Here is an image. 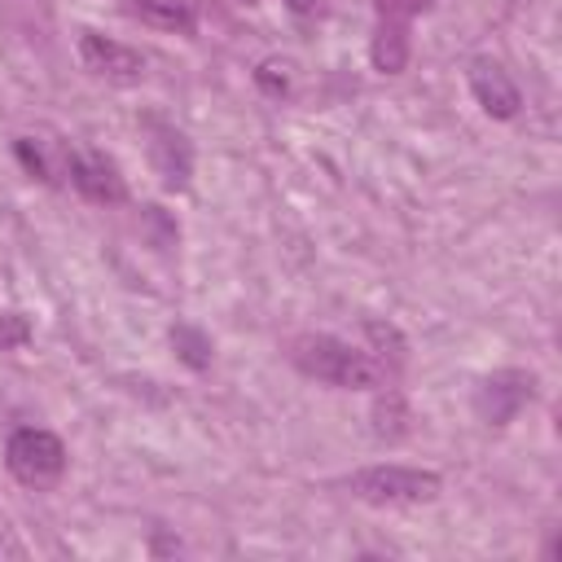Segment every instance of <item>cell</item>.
Masks as SVG:
<instances>
[{
    "label": "cell",
    "instance_id": "cell-1",
    "mask_svg": "<svg viewBox=\"0 0 562 562\" xmlns=\"http://www.w3.org/2000/svg\"><path fill=\"white\" fill-rule=\"evenodd\" d=\"M290 360L299 373L316 378V382H329L338 391H378L386 382L382 364L356 347V342H342L334 334H299L290 342Z\"/></svg>",
    "mask_w": 562,
    "mask_h": 562
},
{
    "label": "cell",
    "instance_id": "cell-2",
    "mask_svg": "<svg viewBox=\"0 0 562 562\" xmlns=\"http://www.w3.org/2000/svg\"><path fill=\"white\" fill-rule=\"evenodd\" d=\"M342 483L356 501H369V505H422L443 492V479L422 465H364Z\"/></svg>",
    "mask_w": 562,
    "mask_h": 562
},
{
    "label": "cell",
    "instance_id": "cell-3",
    "mask_svg": "<svg viewBox=\"0 0 562 562\" xmlns=\"http://www.w3.org/2000/svg\"><path fill=\"white\" fill-rule=\"evenodd\" d=\"M4 465L18 483L26 487H48L61 479L66 470V443L53 435V430H40V426H22L9 435L4 443Z\"/></svg>",
    "mask_w": 562,
    "mask_h": 562
},
{
    "label": "cell",
    "instance_id": "cell-4",
    "mask_svg": "<svg viewBox=\"0 0 562 562\" xmlns=\"http://www.w3.org/2000/svg\"><path fill=\"white\" fill-rule=\"evenodd\" d=\"M536 395V378L527 373V369H496V373H487L483 382H479V391H474V413H479V422H487V426H509L518 413H522V404Z\"/></svg>",
    "mask_w": 562,
    "mask_h": 562
},
{
    "label": "cell",
    "instance_id": "cell-5",
    "mask_svg": "<svg viewBox=\"0 0 562 562\" xmlns=\"http://www.w3.org/2000/svg\"><path fill=\"white\" fill-rule=\"evenodd\" d=\"M145 149H149V167L167 189H184L193 176V145L180 127L162 123V119H145Z\"/></svg>",
    "mask_w": 562,
    "mask_h": 562
},
{
    "label": "cell",
    "instance_id": "cell-6",
    "mask_svg": "<svg viewBox=\"0 0 562 562\" xmlns=\"http://www.w3.org/2000/svg\"><path fill=\"white\" fill-rule=\"evenodd\" d=\"M79 61H83V70H92L110 83H136L145 75V57L136 48H127L110 35H97V31L79 35Z\"/></svg>",
    "mask_w": 562,
    "mask_h": 562
},
{
    "label": "cell",
    "instance_id": "cell-7",
    "mask_svg": "<svg viewBox=\"0 0 562 562\" xmlns=\"http://www.w3.org/2000/svg\"><path fill=\"white\" fill-rule=\"evenodd\" d=\"M66 176H70V184L88 198V202H101V206H114V202H123V176H119V167L105 158V154H92V149H75L70 158H66Z\"/></svg>",
    "mask_w": 562,
    "mask_h": 562
},
{
    "label": "cell",
    "instance_id": "cell-8",
    "mask_svg": "<svg viewBox=\"0 0 562 562\" xmlns=\"http://www.w3.org/2000/svg\"><path fill=\"white\" fill-rule=\"evenodd\" d=\"M470 92H474V101H479L492 119H514L518 105H522L514 79H509L496 61H474V66H470Z\"/></svg>",
    "mask_w": 562,
    "mask_h": 562
},
{
    "label": "cell",
    "instance_id": "cell-9",
    "mask_svg": "<svg viewBox=\"0 0 562 562\" xmlns=\"http://www.w3.org/2000/svg\"><path fill=\"white\" fill-rule=\"evenodd\" d=\"M369 61H373V70H382V75H400V70L408 66V22L378 18L373 44H369Z\"/></svg>",
    "mask_w": 562,
    "mask_h": 562
},
{
    "label": "cell",
    "instance_id": "cell-10",
    "mask_svg": "<svg viewBox=\"0 0 562 562\" xmlns=\"http://www.w3.org/2000/svg\"><path fill=\"white\" fill-rule=\"evenodd\" d=\"M360 334H364V351L382 364V373H395L400 364H404V356H408V342H404V334L395 329V325H386V321H364L360 325Z\"/></svg>",
    "mask_w": 562,
    "mask_h": 562
},
{
    "label": "cell",
    "instance_id": "cell-11",
    "mask_svg": "<svg viewBox=\"0 0 562 562\" xmlns=\"http://www.w3.org/2000/svg\"><path fill=\"white\" fill-rule=\"evenodd\" d=\"M127 13L140 18L145 26H158V31H180V35L193 31V9L184 0H132Z\"/></svg>",
    "mask_w": 562,
    "mask_h": 562
},
{
    "label": "cell",
    "instance_id": "cell-12",
    "mask_svg": "<svg viewBox=\"0 0 562 562\" xmlns=\"http://www.w3.org/2000/svg\"><path fill=\"white\" fill-rule=\"evenodd\" d=\"M171 347H176V356H180L189 369H206V364H211V334L198 329V325H189V321L171 325Z\"/></svg>",
    "mask_w": 562,
    "mask_h": 562
},
{
    "label": "cell",
    "instance_id": "cell-13",
    "mask_svg": "<svg viewBox=\"0 0 562 562\" xmlns=\"http://www.w3.org/2000/svg\"><path fill=\"white\" fill-rule=\"evenodd\" d=\"M373 435H382V439H400L404 435V400L395 391L378 395V404H373Z\"/></svg>",
    "mask_w": 562,
    "mask_h": 562
},
{
    "label": "cell",
    "instance_id": "cell-14",
    "mask_svg": "<svg viewBox=\"0 0 562 562\" xmlns=\"http://www.w3.org/2000/svg\"><path fill=\"white\" fill-rule=\"evenodd\" d=\"M31 342V321L22 312H0V351H18Z\"/></svg>",
    "mask_w": 562,
    "mask_h": 562
},
{
    "label": "cell",
    "instance_id": "cell-15",
    "mask_svg": "<svg viewBox=\"0 0 562 562\" xmlns=\"http://www.w3.org/2000/svg\"><path fill=\"white\" fill-rule=\"evenodd\" d=\"M378 18H391V22H413L417 13L430 9V0H373Z\"/></svg>",
    "mask_w": 562,
    "mask_h": 562
},
{
    "label": "cell",
    "instance_id": "cell-16",
    "mask_svg": "<svg viewBox=\"0 0 562 562\" xmlns=\"http://www.w3.org/2000/svg\"><path fill=\"white\" fill-rule=\"evenodd\" d=\"M255 79H259V88H268V92H285V88H290V75H285V66H277V61H263V66L255 70Z\"/></svg>",
    "mask_w": 562,
    "mask_h": 562
},
{
    "label": "cell",
    "instance_id": "cell-17",
    "mask_svg": "<svg viewBox=\"0 0 562 562\" xmlns=\"http://www.w3.org/2000/svg\"><path fill=\"white\" fill-rule=\"evenodd\" d=\"M18 158H22V162H26L35 176H44V180H48V167H44V158L31 149V140H18Z\"/></svg>",
    "mask_w": 562,
    "mask_h": 562
},
{
    "label": "cell",
    "instance_id": "cell-18",
    "mask_svg": "<svg viewBox=\"0 0 562 562\" xmlns=\"http://www.w3.org/2000/svg\"><path fill=\"white\" fill-rule=\"evenodd\" d=\"M290 9H294V13H312V9H316V0H290Z\"/></svg>",
    "mask_w": 562,
    "mask_h": 562
}]
</instances>
